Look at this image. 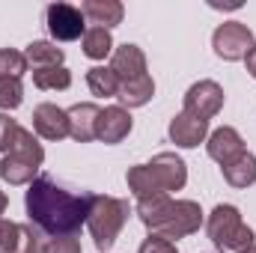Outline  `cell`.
Instances as JSON below:
<instances>
[{"instance_id": "6da1fadb", "label": "cell", "mask_w": 256, "mask_h": 253, "mask_svg": "<svg viewBox=\"0 0 256 253\" xmlns=\"http://www.w3.org/2000/svg\"><path fill=\"white\" fill-rule=\"evenodd\" d=\"M27 214L30 220L57 236H74L80 224H86V196H74L68 190L57 188L51 179H33L27 188Z\"/></svg>"}, {"instance_id": "7a4b0ae2", "label": "cell", "mask_w": 256, "mask_h": 253, "mask_svg": "<svg viewBox=\"0 0 256 253\" xmlns=\"http://www.w3.org/2000/svg\"><path fill=\"white\" fill-rule=\"evenodd\" d=\"M140 224L164 238H185L194 236L202 224V208L194 200H170V194H158L149 200H137Z\"/></svg>"}, {"instance_id": "3957f363", "label": "cell", "mask_w": 256, "mask_h": 253, "mask_svg": "<svg viewBox=\"0 0 256 253\" xmlns=\"http://www.w3.org/2000/svg\"><path fill=\"white\" fill-rule=\"evenodd\" d=\"M128 214H131V208H128L126 200H116L108 194L86 196V226H90V236L102 253H108L116 244Z\"/></svg>"}, {"instance_id": "277c9868", "label": "cell", "mask_w": 256, "mask_h": 253, "mask_svg": "<svg viewBox=\"0 0 256 253\" xmlns=\"http://www.w3.org/2000/svg\"><path fill=\"white\" fill-rule=\"evenodd\" d=\"M206 232L214 242V248L224 253H242L254 248V230L242 220V212L230 202H220L212 208L206 220Z\"/></svg>"}, {"instance_id": "5b68a950", "label": "cell", "mask_w": 256, "mask_h": 253, "mask_svg": "<svg viewBox=\"0 0 256 253\" xmlns=\"http://www.w3.org/2000/svg\"><path fill=\"white\" fill-rule=\"evenodd\" d=\"M42 161H45L42 143L36 140V134H33L30 128H21L15 146H12V152H6L3 161H0V176H3V182H9V185H30L33 176L39 173Z\"/></svg>"}, {"instance_id": "8992f818", "label": "cell", "mask_w": 256, "mask_h": 253, "mask_svg": "<svg viewBox=\"0 0 256 253\" xmlns=\"http://www.w3.org/2000/svg\"><path fill=\"white\" fill-rule=\"evenodd\" d=\"M254 30L242 21H224L218 24V30L212 33V48L220 60L226 63H236V60H244L250 51H254Z\"/></svg>"}, {"instance_id": "52a82bcc", "label": "cell", "mask_w": 256, "mask_h": 253, "mask_svg": "<svg viewBox=\"0 0 256 253\" xmlns=\"http://www.w3.org/2000/svg\"><path fill=\"white\" fill-rule=\"evenodd\" d=\"M45 24L57 42H74V39H84V33H86L84 12L72 3H51L45 9Z\"/></svg>"}, {"instance_id": "ba28073f", "label": "cell", "mask_w": 256, "mask_h": 253, "mask_svg": "<svg viewBox=\"0 0 256 253\" xmlns=\"http://www.w3.org/2000/svg\"><path fill=\"white\" fill-rule=\"evenodd\" d=\"M224 108V86L218 80H196L191 90L185 92V114L196 120H212Z\"/></svg>"}, {"instance_id": "9c48e42d", "label": "cell", "mask_w": 256, "mask_h": 253, "mask_svg": "<svg viewBox=\"0 0 256 253\" xmlns=\"http://www.w3.org/2000/svg\"><path fill=\"white\" fill-rule=\"evenodd\" d=\"M155 176V182L161 185L164 194L170 190H182L185 182H188V164L176 155V152H158L149 164H146Z\"/></svg>"}, {"instance_id": "30bf717a", "label": "cell", "mask_w": 256, "mask_h": 253, "mask_svg": "<svg viewBox=\"0 0 256 253\" xmlns=\"http://www.w3.org/2000/svg\"><path fill=\"white\" fill-rule=\"evenodd\" d=\"M206 149H208V158H212V161H218L220 167L232 164L236 158H242V155L248 152V149H244L242 134H238L232 126L214 128V131L208 134V140H206Z\"/></svg>"}, {"instance_id": "8fae6325", "label": "cell", "mask_w": 256, "mask_h": 253, "mask_svg": "<svg viewBox=\"0 0 256 253\" xmlns=\"http://www.w3.org/2000/svg\"><path fill=\"white\" fill-rule=\"evenodd\" d=\"M33 131L42 140H63V137H68V114L63 108L45 102L33 110Z\"/></svg>"}, {"instance_id": "7c38bea8", "label": "cell", "mask_w": 256, "mask_h": 253, "mask_svg": "<svg viewBox=\"0 0 256 253\" xmlns=\"http://www.w3.org/2000/svg\"><path fill=\"white\" fill-rule=\"evenodd\" d=\"M131 114L126 108L114 104V108H104L102 116H98V126H96V140L114 146V143H122L128 134H131Z\"/></svg>"}, {"instance_id": "4fadbf2b", "label": "cell", "mask_w": 256, "mask_h": 253, "mask_svg": "<svg viewBox=\"0 0 256 253\" xmlns=\"http://www.w3.org/2000/svg\"><path fill=\"white\" fill-rule=\"evenodd\" d=\"M167 134H170V140L176 143V146H182V149H194V146H200L202 140H208V122L206 120H196L191 114H176L173 120H170V128H167Z\"/></svg>"}, {"instance_id": "5bb4252c", "label": "cell", "mask_w": 256, "mask_h": 253, "mask_svg": "<svg viewBox=\"0 0 256 253\" xmlns=\"http://www.w3.org/2000/svg\"><path fill=\"white\" fill-rule=\"evenodd\" d=\"M110 72L116 74L120 84L134 80V78H143L146 74V54L137 45L126 42V45L114 48V54H110Z\"/></svg>"}, {"instance_id": "9a60e30c", "label": "cell", "mask_w": 256, "mask_h": 253, "mask_svg": "<svg viewBox=\"0 0 256 253\" xmlns=\"http://www.w3.org/2000/svg\"><path fill=\"white\" fill-rule=\"evenodd\" d=\"M66 114H68V137L72 140H78V143L96 140V126H98V116H102V108L98 104L80 102V104L68 108Z\"/></svg>"}, {"instance_id": "2e32d148", "label": "cell", "mask_w": 256, "mask_h": 253, "mask_svg": "<svg viewBox=\"0 0 256 253\" xmlns=\"http://www.w3.org/2000/svg\"><path fill=\"white\" fill-rule=\"evenodd\" d=\"M80 12H84V18H90L96 27L110 30V27L122 24L126 6H122L120 0H86V3H80Z\"/></svg>"}, {"instance_id": "e0dca14e", "label": "cell", "mask_w": 256, "mask_h": 253, "mask_svg": "<svg viewBox=\"0 0 256 253\" xmlns=\"http://www.w3.org/2000/svg\"><path fill=\"white\" fill-rule=\"evenodd\" d=\"M152 96H155V80H152L149 74H143V78H134V80L120 84V92H116V98H120V108H126V110L149 104V102H152Z\"/></svg>"}, {"instance_id": "ac0fdd59", "label": "cell", "mask_w": 256, "mask_h": 253, "mask_svg": "<svg viewBox=\"0 0 256 253\" xmlns=\"http://www.w3.org/2000/svg\"><path fill=\"white\" fill-rule=\"evenodd\" d=\"M220 173H224L226 185H232V188H250L256 182V155L254 152H244L232 164L220 167Z\"/></svg>"}, {"instance_id": "d6986e66", "label": "cell", "mask_w": 256, "mask_h": 253, "mask_svg": "<svg viewBox=\"0 0 256 253\" xmlns=\"http://www.w3.org/2000/svg\"><path fill=\"white\" fill-rule=\"evenodd\" d=\"M126 182H128V190H131L137 200H149V196H158V194H164V190H161V185L155 182L152 170H149L146 164H134V167H128Z\"/></svg>"}, {"instance_id": "ffe728a7", "label": "cell", "mask_w": 256, "mask_h": 253, "mask_svg": "<svg viewBox=\"0 0 256 253\" xmlns=\"http://www.w3.org/2000/svg\"><path fill=\"white\" fill-rule=\"evenodd\" d=\"M80 48L90 60H104V57L114 54V36L104 27H90L80 39Z\"/></svg>"}, {"instance_id": "44dd1931", "label": "cell", "mask_w": 256, "mask_h": 253, "mask_svg": "<svg viewBox=\"0 0 256 253\" xmlns=\"http://www.w3.org/2000/svg\"><path fill=\"white\" fill-rule=\"evenodd\" d=\"M86 86L98 98H116V92H120V80L110 72V66H92L86 72Z\"/></svg>"}, {"instance_id": "7402d4cb", "label": "cell", "mask_w": 256, "mask_h": 253, "mask_svg": "<svg viewBox=\"0 0 256 253\" xmlns=\"http://www.w3.org/2000/svg\"><path fill=\"white\" fill-rule=\"evenodd\" d=\"M24 57H27V63L33 66V68H48V66H63L66 54H63V48H57L54 42L36 39V42H30V45H27Z\"/></svg>"}, {"instance_id": "603a6c76", "label": "cell", "mask_w": 256, "mask_h": 253, "mask_svg": "<svg viewBox=\"0 0 256 253\" xmlns=\"http://www.w3.org/2000/svg\"><path fill=\"white\" fill-rule=\"evenodd\" d=\"M33 84L39 90H68L72 86V72L66 66H48V68H33Z\"/></svg>"}, {"instance_id": "cb8c5ba5", "label": "cell", "mask_w": 256, "mask_h": 253, "mask_svg": "<svg viewBox=\"0 0 256 253\" xmlns=\"http://www.w3.org/2000/svg\"><path fill=\"white\" fill-rule=\"evenodd\" d=\"M27 57L24 51L15 48H0V78H21L27 72Z\"/></svg>"}, {"instance_id": "d4e9b609", "label": "cell", "mask_w": 256, "mask_h": 253, "mask_svg": "<svg viewBox=\"0 0 256 253\" xmlns=\"http://www.w3.org/2000/svg\"><path fill=\"white\" fill-rule=\"evenodd\" d=\"M24 102L21 78H0V110H15Z\"/></svg>"}, {"instance_id": "484cf974", "label": "cell", "mask_w": 256, "mask_h": 253, "mask_svg": "<svg viewBox=\"0 0 256 253\" xmlns=\"http://www.w3.org/2000/svg\"><path fill=\"white\" fill-rule=\"evenodd\" d=\"M18 238H21V224L0 218V253H18Z\"/></svg>"}, {"instance_id": "4316f807", "label": "cell", "mask_w": 256, "mask_h": 253, "mask_svg": "<svg viewBox=\"0 0 256 253\" xmlns=\"http://www.w3.org/2000/svg\"><path fill=\"white\" fill-rule=\"evenodd\" d=\"M18 131H21V126H18L9 114H0V152H3V155L12 152V146H15V140H18Z\"/></svg>"}, {"instance_id": "83f0119b", "label": "cell", "mask_w": 256, "mask_h": 253, "mask_svg": "<svg viewBox=\"0 0 256 253\" xmlns=\"http://www.w3.org/2000/svg\"><path fill=\"white\" fill-rule=\"evenodd\" d=\"M42 253H80V242L74 236H57L48 244H42Z\"/></svg>"}, {"instance_id": "f1b7e54d", "label": "cell", "mask_w": 256, "mask_h": 253, "mask_svg": "<svg viewBox=\"0 0 256 253\" xmlns=\"http://www.w3.org/2000/svg\"><path fill=\"white\" fill-rule=\"evenodd\" d=\"M137 253H179V250H176V242H170V238H164V236L149 232V238L140 244V250H137Z\"/></svg>"}, {"instance_id": "f546056e", "label": "cell", "mask_w": 256, "mask_h": 253, "mask_svg": "<svg viewBox=\"0 0 256 253\" xmlns=\"http://www.w3.org/2000/svg\"><path fill=\"white\" fill-rule=\"evenodd\" d=\"M18 253H42V244H39V236L33 226L21 224V238H18Z\"/></svg>"}, {"instance_id": "4dcf8cb0", "label": "cell", "mask_w": 256, "mask_h": 253, "mask_svg": "<svg viewBox=\"0 0 256 253\" xmlns=\"http://www.w3.org/2000/svg\"><path fill=\"white\" fill-rule=\"evenodd\" d=\"M244 66H248V74H250V78L256 80V45H254V51L244 57Z\"/></svg>"}, {"instance_id": "1f68e13d", "label": "cell", "mask_w": 256, "mask_h": 253, "mask_svg": "<svg viewBox=\"0 0 256 253\" xmlns=\"http://www.w3.org/2000/svg\"><path fill=\"white\" fill-rule=\"evenodd\" d=\"M6 206H9V200H6V194H3V190H0V214H3V212H6Z\"/></svg>"}, {"instance_id": "d6a6232c", "label": "cell", "mask_w": 256, "mask_h": 253, "mask_svg": "<svg viewBox=\"0 0 256 253\" xmlns=\"http://www.w3.org/2000/svg\"><path fill=\"white\" fill-rule=\"evenodd\" d=\"M242 253H256V244H254V248H248V250H242Z\"/></svg>"}]
</instances>
